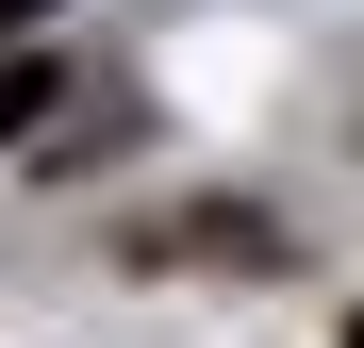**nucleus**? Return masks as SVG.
Wrapping results in <instances>:
<instances>
[{"instance_id": "1", "label": "nucleus", "mask_w": 364, "mask_h": 348, "mask_svg": "<svg viewBox=\"0 0 364 348\" xmlns=\"http://www.w3.org/2000/svg\"><path fill=\"white\" fill-rule=\"evenodd\" d=\"M50 100H67V83H50V67H17V50H0V149H17V133H33Z\"/></svg>"}, {"instance_id": "2", "label": "nucleus", "mask_w": 364, "mask_h": 348, "mask_svg": "<svg viewBox=\"0 0 364 348\" xmlns=\"http://www.w3.org/2000/svg\"><path fill=\"white\" fill-rule=\"evenodd\" d=\"M17 17H50V0H0V33H17Z\"/></svg>"}, {"instance_id": "3", "label": "nucleus", "mask_w": 364, "mask_h": 348, "mask_svg": "<svg viewBox=\"0 0 364 348\" xmlns=\"http://www.w3.org/2000/svg\"><path fill=\"white\" fill-rule=\"evenodd\" d=\"M348 348H364V315H348Z\"/></svg>"}]
</instances>
